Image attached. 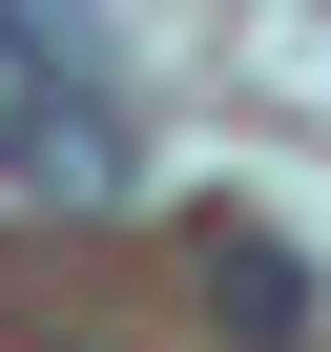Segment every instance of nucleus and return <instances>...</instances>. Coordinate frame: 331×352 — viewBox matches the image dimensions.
Returning <instances> with one entry per match:
<instances>
[{
	"label": "nucleus",
	"instance_id": "obj_2",
	"mask_svg": "<svg viewBox=\"0 0 331 352\" xmlns=\"http://www.w3.org/2000/svg\"><path fill=\"white\" fill-rule=\"evenodd\" d=\"M207 311H228L249 352H310V249H290V228H207Z\"/></svg>",
	"mask_w": 331,
	"mask_h": 352
},
{
	"label": "nucleus",
	"instance_id": "obj_1",
	"mask_svg": "<svg viewBox=\"0 0 331 352\" xmlns=\"http://www.w3.org/2000/svg\"><path fill=\"white\" fill-rule=\"evenodd\" d=\"M0 166H42L62 208H104V187H124V104L62 63V21H42V0H0Z\"/></svg>",
	"mask_w": 331,
	"mask_h": 352
}]
</instances>
